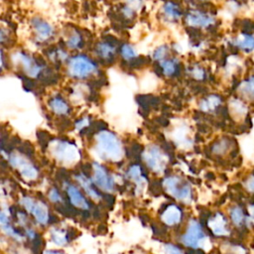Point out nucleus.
Returning <instances> with one entry per match:
<instances>
[{"mask_svg": "<svg viewBox=\"0 0 254 254\" xmlns=\"http://www.w3.org/2000/svg\"><path fill=\"white\" fill-rule=\"evenodd\" d=\"M11 62L31 78H37L44 71V64L36 57L25 51H15L11 55Z\"/></svg>", "mask_w": 254, "mask_h": 254, "instance_id": "4", "label": "nucleus"}, {"mask_svg": "<svg viewBox=\"0 0 254 254\" xmlns=\"http://www.w3.org/2000/svg\"><path fill=\"white\" fill-rule=\"evenodd\" d=\"M186 23L187 25L192 28H200L205 29L209 26L213 25L215 22V18L206 12H202L199 10H191L186 15Z\"/></svg>", "mask_w": 254, "mask_h": 254, "instance_id": "12", "label": "nucleus"}, {"mask_svg": "<svg viewBox=\"0 0 254 254\" xmlns=\"http://www.w3.org/2000/svg\"><path fill=\"white\" fill-rule=\"evenodd\" d=\"M84 40L82 34L74 28L67 29L64 34V46L66 50L76 51L83 47Z\"/></svg>", "mask_w": 254, "mask_h": 254, "instance_id": "13", "label": "nucleus"}, {"mask_svg": "<svg viewBox=\"0 0 254 254\" xmlns=\"http://www.w3.org/2000/svg\"><path fill=\"white\" fill-rule=\"evenodd\" d=\"M127 175L136 184V189L140 192L141 190L144 189V187L146 186V178L142 174L141 167L139 165L131 166L128 170Z\"/></svg>", "mask_w": 254, "mask_h": 254, "instance_id": "22", "label": "nucleus"}, {"mask_svg": "<svg viewBox=\"0 0 254 254\" xmlns=\"http://www.w3.org/2000/svg\"><path fill=\"white\" fill-rule=\"evenodd\" d=\"M94 53L97 58L102 61L110 62L116 54V48L109 42H98L94 48Z\"/></svg>", "mask_w": 254, "mask_h": 254, "instance_id": "17", "label": "nucleus"}, {"mask_svg": "<svg viewBox=\"0 0 254 254\" xmlns=\"http://www.w3.org/2000/svg\"><path fill=\"white\" fill-rule=\"evenodd\" d=\"M65 191H66V194H67L69 201L72 205H74L77 208L83 209V210L89 208V204H88L87 200L85 199L83 194L80 192V190L75 186L66 184Z\"/></svg>", "mask_w": 254, "mask_h": 254, "instance_id": "14", "label": "nucleus"}, {"mask_svg": "<svg viewBox=\"0 0 254 254\" xmlns=\"http://www.w3.org/2000/svg\"><path fill=\"white\" fill-rule=\"evenodd\" d=\"M162 12H163L164 17L167 20L172 21V22L178 21L182 17V11H181L179 5H177L174 2L165 3L162 8Z\"/></svg>", "mask_w": 254, "mask_h": 254, "instance_id": "23", "label": "nucleus"}, {"mask_svg": "<svg viewBox=\"0 0 254 254\" xmlns=\"http://www.w3.org/2000/svg\"><path fill=\"white\" fill-rule=\"evenodd\" d=\"M88 124H89V119L87 117H84L75 123V128H76V130H81L84 127H86Z\"/></svg>", "mask_w": 254, "mask_h": 254, "instance_id": "37", "label": "nucleus"}, {"mask_svg": "<svg viewBox=\"0 0 254 254\" xmlns=\"http://www.w3.org/2000/svg\"><path fill=\"white\" fill-rule=\"evenodd\" d=\"M206 236L198 221L191 219L188 225L186 233L182 237V242L190 248L202 247Z\"/></svg>", "mask_w": 254, "mask_h": 254, "instance_id": "10", "label": "nucleus"}, {"mask_svg": "<svg viewBox=\"0 0 254 254\" xmlns=\"http://www.w3.org/2000/svg\"><path fill=\"white\" fill-rule=\"evenodd\" d=\"M165 251L168 254H184L183 251L174 244H166L165 245Z\"/></svg>", "mask_w": 254, "mask_h": 254, "instance_id": "36", "label": "nucleus"}, {"mask_svg": "<svg viewBox=\"0 0 254 254\" xmlns=\"http://www.w3.org/2000/svg\"><path fill=\"white\" fill-rule=\"evenodd\" d=\"M220 103H221L220 96H218L216 94H210L200 101L199 107L202 111L209 112V111H213L214 109H216L220 105Z\"/></svg>", "mask_w": 254, "mask_h": 254, "instance_id": "24", "label": "nucleus"}, {"mask_svg": "<svg viewBox=\"0 0 254 254\" xmlns=\"http://www.w3.org/2000/svg\"><path fill=\"white\" fill-rule=\"evenodd\" d=\"M95 151L103 160L118 162L123 157V146L120 139L108 130H101L96 134Z\"/></svg>", "mask_w": 254, "mask_h": 254, "instance_id": "2", "label": "nucleus"}, {"mask_svg": "<svg viewBox=\"0 0 254 254\" xmlns=\"http://www.w3.org/2000/svg\"><path fill=\"white\" fill-rule=\"evenodd\" d=\"M9 31L0 26V46L7 44L9 42Z\"/></svg>", "mask_w": 254, "mask_h": 254, "instance_id": "35", "label": "nucleus"}, {"mask_svg": "<svg viewBox=\"0 0 254 254\" xmlns=\"http://www.w3.org/2000/svg\"><path fill=\"white\" fill-rule=\"evenodd\" d=\"M120 54H121V57L125 61H131V60H133L134 58L137 57L136 49L130 44L122 45V47L120 49Z\"/></svg>", "mask_w": 254, "mask_h": 254, "instance_id": "30", "label": "nucleus"}, {"mask_svg": "<svg viewBox=\"0 0 254 254\" xmlns=\"http://www.w3.org/2000/svg\"><path fill=\"white\" fill-rule=\"evenodd\" d=\"M249 215H250V219L251 221L254 223V204H251L249 206Z\"/></svg>", "mask_w": 254, "mask_h": 254, "instance_id": "40", "label": "nucleus"}, {"mask_svg": "<svg viewBox=\"0 0 254 254\" xmlns=\"http://www.w3.org/2000/svg\"><path fill=\"white\" fill-rule=\"evenodd\" d=\"M227 146H228V142L225 140H221L213 146V152L216 154H221L227 149Z\"/></svg>", "mask_w": 254, "mask_h": 254, "instance_id": "33", "label": "nucleus"}, {"mask_svg": "<svg viewBox=\"0 0 254 254\" xmlns=\"http://www.w3.org/2000/svg\"><path fill=\"white\" fill-rule=\"evenodd\" d=\"M30 30L33 40L40 45L50 44L57 35L55 26L43 16H33L31 18Z\"/></svg>", "mask_w": 254, "mask_h": 254, "instance_id": "3", "label": "nucleus"}, {"mask_svg": "<svg viewBox=\"0 0 254 254\" xmlns=\"http://www.w3.org/2000/svg\"><path fill=\"white\" fill-rule=\"evenodd\" d=\"M5 64H6V59L3 51L0 49V71L5 67Z\"/></svg>", "mask_w": 254, "mask_h": 254, "instance_id": "39", "label": "nucleus"}, {"mask_svg": "<svg viewBox=\"0 0 254 254\" xmlns=\"http://www.w3.org/2000/svg\"><path fill=\"white\" fill-rule=\"evenodd\" d=\"M160 66L162 68L163 73L166 76L174 75L179 68V61L177 59H164L160 61Z\"/></svg>", "mask_w": 254, "mask_h": 254, "instance_id": "25", "label": "nucleus"}, {"mask_svg": "<svg viewBox=\"0 0 254 254\" xmlns=\"http://www.w3.org/2000/svg\"><path fill=\"white\" fill-rule=\"evenodd\" d=\"M43 254H64V253L59 250H46Z\"/></svg>", "mask_w": 254, "mask_h": 254, "instance_id": "41", "label": "nucleus"}, {"mask_svg": "<svg viewBox=\"0 0 254 254\" xmlns=\"http://www.w3.org/2000/svg\"><path fill=\"white\" fill-rule=\"evenodd\" d=\"M20 203L29 213L34 216L39 224L46 225L48 223L50 219L49 208L43 201L37 200L30 196H24L20 200Z\"/></svg>", "mask_w": 254, "mask_h": 254, "instance_id": "8", "label": "nucleus"}, {"mask_svg": "<svg viewBox=\"0 0 254 254\" xmlns=\"http://www.w3.org/2000/svg\"><path fill=\"white\" fill-rule=\"evenodd\" d=\"M162 221L168 226H174L180 223L182 219V210L175 204H170L166 207L161 215Z\"/></svg>", "mask_w": 254, "mask_h": 254, "instance_id": "16", "label": "nucleus"}, {"mask_svg": "<svg viewBox=\"0 0 254 254\" xmlns=\"http://www.w3.org/2000/svg\"><path fill=\"white\" fill-rule=\"evenodd\" d=\"M64 65L66 75L74 80H84L98 72L97 63L84 54H76L69 57Z\"/></svg>", "mask_w": 254, "mask_h": 254, "instance_id": "1", "label": "nucleus"}, {"mask_svg": "<svg viewBox=\"0 0 254 254\" xmlns=\"http://www.w3.org/2000/svg\"><path fill=\"white\" fill-rule=\"evenodd\" d=\"M75 180L77 181V183L79 184V186L82 188V190H84V192L91 197L93 200H99L101 198V195L99 194V192L96 190V189L93 187L92 181L90 179H88L85 175L83 174H78L75 176Z\"/></svg>", "mask_w": 254, "mask_h": 254, "instance_id": "19", "label": "nucleus"}, {"mask_svg": "<svg viewBox=\"0 0 254 254\" xmlns=\"http://www.w3.org/2000/svg\"><path fill=\"white\" fill-rule=\"evenodd\" d=\"M246 189L251 191V192H254V176L250 177L247 182H246Z\"/></svg>", "mask_w": 254, "mask_h": 254, "instance_id": "38", "label": "nucleus"}, {"mask_svg": "<svg viewBox=\"0 0 254 254\" xmlns=\"http://www.w3.org/2000/svg\"><path fill=\"white\" fill-rule=\"evenodd\" d=\"M167 54H168V48H167V46H162V47L157 48V49L154 51L153 58H154L155 60H157V61L160 62L161 60L166 59Z\"/></svg>", "mask_w": 254, "mask_h": 254, "instance_id": "31", "label": "nucleus"}, {"mask_svg": "<svg viewBox=\"0 0 254 254\" xmlns=\"http://www.w3.org/2000/svg\"><path fill=\"white\" fill-rule=\"evenodd\" d=\"M49 108L54 114L66 115L69 112V105L67 101L61 95H54L49 99Z\"/></svg>", "mask_w": 254, "mask_h": 254, "instance_id": "18", "label": "nucleus"}, {"mask_svg": "<svg viewBox=\"0 0 254 254\" xmlns=\"http://www.w3.org/2000/svg\"><path fill=\"white\" fill-rule=\"evenodd\" d=\"M92 170V182L94 185L106 192H111L114 190V180L107 170L98 163H93Z\"/></svg>", "mask_w": 254, "mask_h": 254, "instance_id": "11", "label": "nucleus"}, {"mask_svg": "<svg viewBox=\"0 0 254 254\" xmlns=\"http://www.w3.org/2000/svg\"><path fill=\"white\" fill-rule=\"evenodd\" d=\"M232 44L239 50L244 52H252L254 51V36L242 33L234 38Z\"/></svg>", "mask_w": 254, "mask_h": 254, "instance_id": "20", "label": "nucleus"}, {"mask_svg": "<svg viewBox=\"0 0 254 254\" xmlns=\"http://www.w3.org/2000/svg\"><path fill=\"white\" fill-rule=\"evenodd\" d=\"M238 91L243 96L254 99V75L243 80L238 86Z\"/></svg>", "mask_w": 254, "mask_h": 254, "instance_id": "26", "label": "nucleus"}, {"mask_svg": "<svg viewBox=\"0 0 254 254\" xmlns=\"http://www.w3.org/2000/svg\"><path fill=\"white\" fill-rule=\"evenodd\" d=\"M230 218L232 220V222L236 225V226H241L244 222V213L241 207L239 206H233L230 209Z\"/></svg>", "mask_w": 254, "mask_h": 254, "instance_id": "28", "label": "nucleus"}, {"mask_svg": "<svg viewBox=\"0 0 254 254\" xmlns=\"http://www.w3.org/2000/svg\"><path fill=\"white\" fill-rule=\"evenodd\" d=\"M125 2H126V5L123 9V14L126 17L133 16L134 12L138 10L142 5L141 0H125Z\"/></svg>", "mask_w": 254, "mask_h": 254, "instance_id": "29", "label": "nucleus"}, {"mask_svg": "<svg viewBox=\"0 0 254 254\" xmlns=\"http://www.w3.org/2000/svg\"><path fill=\"white\" fill-rule=\"evenodd\" d=\"M48 196H49V199L54 203H58V202L63 201V196L60 193V191L58 190V189H56V188H53V189L50 190Z\"/></svg>", "mask_w": 254, "mask_h": 254, "instance_id": "32", "label": "nucleus"}, {"mask_svg": "<svg viewBox=\"0 0 254 254\" xmlns=\"http://www.w3.org/2000/svg\"><path fill=\"white\" fill-rule=\"evenodd\" d=\"M190 73L192 75V77H194L195 79H203L204 78V75H205V72L204 70L199 67V66H195V67H192V69L190 70Z\"/></svg>", "mask_w": 254, "mask_h": 254, "instance_id": "34", "label": "nucleus"}, {"mask_svg": "<svg viewBox=\"0 0 254 254\" xmlns=\"http://www.w3.org/2000/svg\"><path fill=\"white\" fill-rule=\"evenodd\" d=\"M163 187L166 191L173 197L185 203L191 201V189L190 186L181 179L179 176H169L164 179Z\"/></svg>", "mask_w": 254, "mask_h": 254, "instance_id": "5", "label": "nucleus"}, {"mask_svg": "<svg viewBox=\"0 0 254 254\" xmlns=\"http://www.w3.org/2000/svg\"><path fill=\"white\" fill-rule=\"evenodd\" d=\"M50 234H51V239L53 243H55L58 246H64L68 241L67 234L64 229L53 228Z\"/></svg>", "mask_w": 254, "mask_h": 254, "instance_id": "27", "label": "nucleus"}, {"mask_svg": "<svg viewBox=\"0 0 254 254\" xmlns=\"http://www.w3.org/2000/svg\"><path fill=\"white\" fill-rule=\"evenodd\" d=\"M143 160L148 168L157 174H161L165 171L168 164L167 155L158 146H149L143 153Z\"/></svg>", "mask_w": 254, "mask_h": 254, "instance_id": "7", "label": "nucleus"}, {"mask_svg": "<svg viewBox=\"0 0 254 254\" xmlns=\"http://www.w3.org/2000/svg\"><path fill=\"white\" fill-rule=\"evenodd\" d=\"M208 226L217 236H225L229 234V228L227 225V220L221 213H216L213 217L208 220Z\"/></svg>", "mask_w": 254, "mask_h": 254, "instance_id": "15", "label": "nucleus"}, {"mask_svg": "<svg viewBox=\"0 0 254 254\" xmlns=\"http://www.w3.org/2000/svg\"><path fill=\"white\" fill-rule=\"evenodd\" d=\"M8 160L10 165L17 170L25 180L32 181L37 179L38 169L25 156L18 153H12L10 154Z\"/></svg>", "mask_w": 254, "mask_h": 254, "instance_id": "9", "label": "nucleus"}, {"mask_svg": "<svg viewBox=\"0 0 254 254\" xmlns=\"http://www.w3.org/2000/svg\"><path fill=\"white\" fill-rule=\"evenodd\" d=\"M0 228L9 237H11V238H13V239H15L17 241H22L23 237L21 236L20 233H18L13 228V226L10 223L8 215L4 211H2V210H0Z\"/></svg>", "mask_w": 254, "mask_h": 254, "instance_id": "21", "label": "nucleus"}, {"mask_svg": "<svg viewBox=\"0 0 254 254\" xmlns=\"http://www.w3.org/2000/svg\"><path fill=\"white\" fill-rule=\"evenodd\" d=\"M50 151L55 159L63 164H72L80 157L77 147L66 140H55L50 145Z\"/></svg>", "mask_w": 254, "mask_h": 254, "instance_id": "6", "label": "nucleus"}]
</instances>
